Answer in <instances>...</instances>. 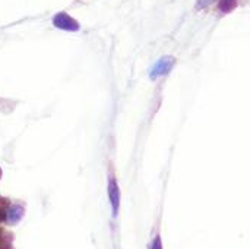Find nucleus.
<instances>
[{
	"mask_svg": "<svg viewBox=\"0 0 250 249\" xmlns=\"http://www.w3.org/2000/svg\"><path fill=\"white\" fill-rule=\"evenodd\" d=\"M171 66H173V59H171V57H164V59H161V60L155 65V68H154V70H152V75H151V76H152V78H155V76L164 75V73L170 72Z\"/></svg>",
	"mask_w": 250,
	"mask_h": 249,
	"instance_id": "f257e3e1",
	"label": "nucleus"
},
{
	"mask_svg": "<svg viewBox=\"0 0 250 249\" xmlns=\"http://www.w3.org/2000/svg\"><path fill=\"white\" fill-rule=\"evenodd\" d=\"M108 194H110V200L113 203V207H114V213H117V208H119V188H117V183L114 179L110 181L108 183Z\"/></svg>",
	"mask_w": 250,
	"mask_h": 249,
	"instance_id": "f03ea898",
	"label": "nucleus"
}]
</instances>
